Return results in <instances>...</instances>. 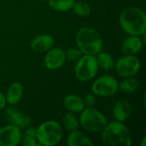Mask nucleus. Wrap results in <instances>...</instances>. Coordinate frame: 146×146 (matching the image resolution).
Listing matches in <instances>:
<instances>
[{
    "mask_svg": "<svg viewBox=\"0 0 146 146\" xmlns=\"http://www.w3.org/2000/svg\"><path fill=\"white\" fill-rule=\"evenodd\" d=\"M120 23L123 30L130 35L141 36L145 33V13L139 8L130 7L122 11Z\"/></svg>",
    "mask_w": 146,
    "mask_h": 146,
    "instance_id": "f257e3e1",
    "label": "nucleus"
},
{
    "mask_svg": "<svg viewBox=\"0 0 146 146\" xmlns=\"http://www.w3.org/2000/svg\"><path fill=\"white\" fill-rule=\"evenodd\" d=\"M132 141L128 128L120 121L107 124L103 129L102 142L107 146H130Z\"/></svg>",
    "mask_w": 146,
    "mask_h": 146,
    "instance_id": "f03ea898",
    "label": "nucleus"
},
{
    "mask_svg": "<svg viewBox=\"0 0 146 146\" xmlns=\"http://www.w3.org/2000/svg\"><path fill=\"white\" fill-rule=\"evenodd\" d=\"M76 43L79 50L85 55H97L103 49V40L94 28L82 27L76 34Z\"/></svg>",
    "mask_w": 146,
    "mask_h": 146,
    "instance_id": "7ed1b4c3",
    "label": "nucleus"
},
{
    "mask_svg": "<svg viewBox=\"0 0 146 146\" xmlns=\"http://www.w3.org/2000/svg\"><path fill=\"white\" fill-rule=\"evenodd\" d=\"M62 137V128L59 123L48 121L36 129V138L40 145L53 146L57 145Z\"/></svg>",
    "mask_w": 146,
    "mask_h": 146,
    "instance_id": "20e7f679",
    "label": "nucleus"
},
{
    "mask_svg": "<svg viewBox=\"0 0 146 146\" xmlns=\"http://www.w3.org/2000/svg\"><path fill=\"white\" fill-rule=\"evenodd\" d=\"M80 124L82 127L90 132H100L107 125V119L104 114L93 107L82 110L80 115Z\"/></svg>",
    "mask_w": 146,
    "mask_h": 146,
    "instance_id": "39448f33",
    "label": "nucleus"
},
{
    "mask_svg": "<svg viewBox=\"0 0 146 146\" xmlns=\"http://www.w3.org/2000/svg\"><path fill=\"white\" fill-rule=\"evenodd\" d=\"M98 64L97 59L92 55H85L81 56L75 65L74 72L76 78L80 81H88L92 80L98 73Z\"/></svg>",
    "mask_w": 146,
    "mask_h": 146,
    "instance_id": "423d86ee",
    "label": "nucleus"
},
{
    "mask_svg": "<svg viewBox=\"0 0 146 146\" xmlns=\"http://www.w3.org/2000/svg\"><path fill=\"white\" fill-rule=\"evenodd\" d=\"M119 88L117 80L110 75H104L96 80L92 85V92L100 97H111Z\"/></svg>",
    "mask_w": 146,
    "mask_h": 146,
    "instance_id": "0eeeda50",
    "label": "nucleus"
},
{
    "mask_svg": "<svg viewBox=\"0 0 146 146\" xmlns=\"http://www.w3.org/2000/svg\"><path fill=\"white\" fill-rule=\"evenodd\" d=\"M140 60L134 55H125L121 57L116 64L117 73L122 77H133L140 69Z\"/></svg>",
    "mask_w": 146,
    "mask_h": 146,
    "instance_id": "6e6552de",
    "label": "nucleus"
},
{
    "mask_svg": "<svg viewBox=\"0 0 146 146\" xmlns=\"http://www.w3.org/2000/svg\"><path fill=\"white\" fill-rule=\"evenodd\" d=\"M21 129L14 125L0 129V146H15L21 143Z\"/></svg>",
    "mask_w": 146,
    "mask_h": 146,
    "instance_id": "1a4fd4ad",
    "label": "nucleus"
},
{
    "mask_svg": "<svg viewBox=\"0 0 146 146\" xmlns=\"http://www.w3.org/2000/svg\"><path fill=\"white\" fill-rule=\"evenodd\" d=\"M66 60V53L61 48H54L52 50H49L45 57H44V64L48 69L55 70L61 68Z\"/></svg>",
    "mask_w": 146,
    "mask_h": 146,
    "instance_id": "9d476101",
    "label": "nucleus"
},
{
    "mask_svg": "<svg viewBox=\"0 0 146 146\" xmlns=\"http://www.w3.org/2000/svg\"><path fill=\"white\" fill-rule=\"evenodd\" d=\"M5 118L11 125H14L20 129L27 128L31 123V120L28 116L14 108L7 109L5 111Z\"/></svg>",
    "mask_w": 146,
    "mask_h": 146,
    "instance_id": "9b49d317",
    "label": "nucleus"
},
{
    "mask_svg": "<svg viewBox=\"0 0 146 146\" xmlns=\"http://www.w3.org/2000/svg\"><path fill=\"white\" fill-rule=\"evenodd\" d=\"M54 44V38L49 34H41L33 38L31 48L35 52H45L50 50Z\"/></svg>",
    "mask_w": 146,
    "mask_h": 146,
    "instance_id": "f8f14e48",
    "label": "nucleus"
},
{
    "mask_svg": "<svg viewBox=\"0 0 146 146\" xmlns=\"http://www.w3.org/2000/svg\"><path fill=\"white\" fill-rule=\"evenodd\" d=\"M143 47V41L139 36L131 35L127 38L121 45V50L125 55H135L139 53Z\"/></svg>",
    "mask_w": 146,
    "mask_h": 146,
    "instance_id": "ddd939ff",
    "label": "nucleus"
},
{
    "mask_svg": "<svg viewBox=\"0 0 146 146\" xmlns=\"http://www.w3.org/2000/svg\"><path fill=\"white\" fill-rule=\"evenodd\" d=\"M131 111H132L131 104L126 100L118 101L115 104L114 110H113L115 118L120 122H122L127 120V118L131 115Z\"/></svg>",
    "mask_w": 146,
    "mask_h": 146,
    "instance_id": "4468645a",
    "label": "nucleus"
},
{
    "mask_svg": "<svg viewBox=\"0 0 146 146\" xmlns=\"http://www.w3.org/2000/svg\"><path fill=\"white\" fill-rule=\"evenodd\" d=\"M63 104L65 108L74 113L81 112L85 108V104L83 99L76 95H68L63 100Z\"/></svg>",
    "mask_w": 146,
    "mask_h": 146,
    "instance_id": "2eb2a0df",
    "label": "nucleus"
},
{
    "mask_svg": "<svg viewBox=\"0 0 146 146\" xmlns=\"http://www.w3.org/2000/svg\"><path fill=\"white\" fill-rule=\"evenodd\" d=\"M23 93V87L22 85L20 82H14L11 84L9 88L8 89L7 94H6V102L9 104L15 105L19 103V101L21 98Z\"/></svg>",
    "mask_w": 146,
    "mask_h": 146,
    "instance_id": "dca6fc26",
    "label": "nucleus"
},
{
    "mask_svg": "<svg viewBox=\"0 0 146 146\" xmlns=\"http://www.w3.org/2000/svg\"><path fill=\"white\" fill-rule=\"evenodd\" d=\"M68 146H92V142L83 133L80 131H73L68 138Z\"/></svg>",
    "mask_w": 146,
    "mask_h": 146,
    "instance_id": "f3484780",
    "label": "nucleus"
},
{
    "mask_svg": "<svg viewBox=\"0 0 146 146\" xmlns=\"http://www.w3.org/2000/svg\"><path fill=\"white\" fill-rule=\"evenodd\" d=\"M139 81L137 79L132 77H126V79L120 83L119 87L122 92L133 93L138 91V89L139 88Z\"/></svg>",
    "mask_w": 146,
    "mask_h": 146,
    "instance_id": "a211bd4d",
    "label": "nucleus"
},
{
    "mask_svg": "<svg viewBox=\"0 0 146 146\" xmlns=\"http://www.w3.org/2000/svg\"><path fill=\"white\" fill-rule=\"evenodd\" d=\"M97 62L99 67H101L103 69L106 70V71H110L112 70L114 68L115 63H114V60L112 58V56L106 53V52H99L97 54Z\"/></svg>",
    "mask_w": 146,
    "mask_h": 146,
    "instance_id": "6ab92c4d",
    "label": "nucleus"
},
{
    "mask_svg": "<svg viewBox=\"0 0 146 146\" xmlns=\"http://www.w3.org/2000/svg\"><path fill=\"white\" fill-rule=\"evenodd\" d=\"M74 0H49V5L56 11H68L72 9Z\"/></svg>",
    "mask_w": 146,
    "mask_h": 146,
    "instance_id": "aec40b11",
    "label": "nucleus"
},
{
    "mask_svg": "<svg viewBox=\"0 0 146 146\" xmlns=\"http://www.w3.org/2000/svg\"><path fill=\"white\" fill-rule=\"evenodd\" d=\"M27 131L25 132L23 138L21 137V144L25 146L37 145V138H36V129L33 127H27Z\"/></svg>",
    "mask_w": 146,
    "mask_h": 146,
    "instance_id": "412c9836",
    "label": "nucleus"
},
{
    "mask_svg": "<svg viewBox=\"0 0 146 146\" xmlns=\"http://www.w3.org/2000/svg\"><path fill=\"white\" fill-rule=\"evenodd\" d=\"M62 122L64 125V127L70 132L75 131L78 129L79 127V121L77 118L71 113H67L63 115Z\"/></svg>",
    "mask_w": 146,
    "mask_h": 146,
    "instance_id": "4be33fe9",
    "label": "nucleus"
},
{
    "mask_svg": "<svg viewBox=\"0 0 146 146\" xmlns=\"http://www.w3.org/2000/svg\"><path fill=\"white\" fill-rule=\"evenodd\" d=\"M74 12L80 16H88L91 14L92 9L87 3L85 2H78L74 3L72 7Z\"/></svg>",
    "mask_w": 146,
    "mask_h": 146,
    "instance_id": "5701e85b",
    "label": "nucleus"
},
{
    "mask_svg": "<svg viewBox=\"0 0 146 146\" xmlns=\"http://www.w3.org/2000/svg\"><path fill=\"white\" fill-rule=\"evenodd\" d=\"M82 56V52L78 49H70L66 54V58L70 61H78Z\"/></svg>",
    "mask_w": 146,
    "mask_h": 146,
    "instance_id": "b1692460",
    "label": "nucleus"
},
{
    "mask_svg": "<svg viewBox=\"0 0 146 146\" xmlns=\"http://www.w3.org/2000/svg\"><path fill=\"white\" fill-rule=\"evenodd\" d=\"M83 101H84L85 105L87 106V108L93 107V106L96 104V103H97L96 98H95V96H94L92 93H87V94L85 96Z\"/></svg>",
    "mask_w": 146,
    "mask_h": 146,
    "instance_id": "393cba45",
    "label": "nucleus"
},
{
    "mask_svg": "<svg viewBox=\"0 0 146 146\" xmlns=\"http://www.w3.org/2000/svg\"><path fill=\"white\" fill-rule=\"evenodd\" d=\"M5 104H6V98H5V96L0 92V110H2L4 106H5Z\"/></svg>",
    "mask_w": 146,
    "mask_h": 146,
    "instance_id": "a878e982",
    "label": "nucleus"
},
{
    "mask_svg": "<svg viewBox=\"0 0 146 146\" xmlns=\"http://www.w3.org/2000/svg\"><path fill=\"white\" fill-rule=\"evenodd\" d=\"M145 141H146V137H144V139H143V141H142V143H141V145L145 146Z\"/></svg>",
    "mask_w": 146,
    "mask_h": 146,
    "instance_id": "bb28decb",
    "label": "nucleus"
},
{
    "mask_svg": "<svg viewBox=\"0 0 146 146\" xmlns=\"http://www.w3.org/2000/svg\"><path fill=\"white\" fill-rule=\"evenodd\" d=\"M43 1H46V0H43Z\"/></svg>",
    "mask_w": 146,
    "mask_h": 146,
    "instance_id": "cd10ccee",
    "label": "nucleus"
}]
</instances>
